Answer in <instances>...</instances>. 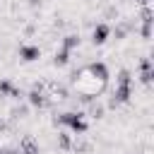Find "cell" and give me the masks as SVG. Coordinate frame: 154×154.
<instances>
[{
	"instance_id": "3957f363",
	"label": "cell",
	"mask_w": 154,
	"mask_h": 154,
	"mask_svg": "<svg viewBox=\"0 0 154 154\" xmlns=\"http://www.w3.org/2000/svg\"><path fill=\"white\" fill-rule=\"evenodd\" d=\"M106 34H108V29H106V26H99V29L94 31V41H96V43L106 41Z\"/></svg>"
},
{
	"instance_id": "7a4b0ae2",
	"label": "cell",
	"mask_w": 154,
	"mask_h": 154,
	"mask_svg": "<svg viewBox=\"0 0 154 154\" xmlns=\"http://www.w3.org/2000/svg\"><path fill=\"white\" fill-rule=\"evenodd\" d=\"M19 53H22V58H24V60H36V58L41 55V51H38V48H29V46H24Z\"/></svg>"
},
{
	"instance_id": "6da1fadb",
	"label": "cell",
	"mask_w": 154,
	"mask_h": 154,
	"mask_svg": "<svg viewBox=\"0 0 154 154\" xmlns=\"http://www.w3.org/2000/svg\"><path fill=\"white\" fill-rule=\"evenodd\" d=\"M106 79H108L106 67H103L101 63H96V65H89L87 70H82V72L77 75L75 87H77V91L84 94V96H96V94L103 89Z\"/></svg>"
}]
</instances>
